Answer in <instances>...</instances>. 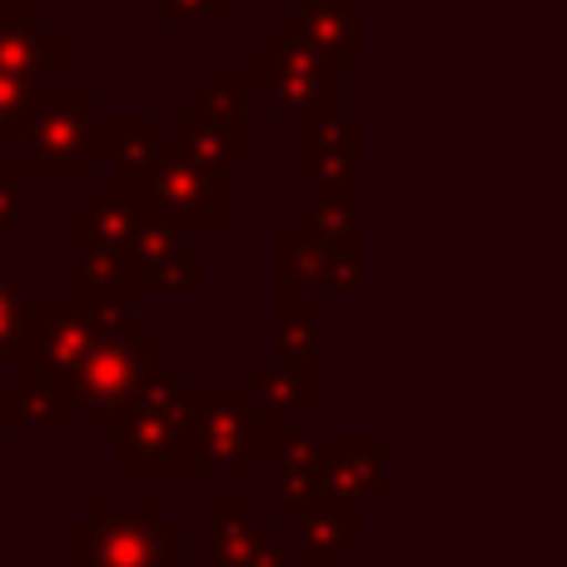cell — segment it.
<instances>
[{
  "instance_id": "1",
  "label": "cell",
  "mask_w": 567,
  "mask_h": 567,
  "mask_svg": "<svg viewBox=\"0 0 567 567\" xmlns=\"http://www.w3.org/2000/svg\"><path fill=\"white\" fill-rule=\"evenodd\" d=\"M199 389L179 363H165L125 423L115 429L120 478H199Z\"/></svg>"
},
{
  "instance_id": "2",
  "label": "cell",
  "mask_w": 567,
  "mask_h": 567,
  "mask_svg": "<svg viewBox=\"0 0 567 567\" xmlns=\"http://www.w3.org/2000/svg\"><path fill=\"white\" fill-rule=\"evenodd\" d=\"M70 567H185V528L165 518L159 498L90 503V513L65 528Z\"/></svg>"
},
{
  "instance_id": "3",
  "label": "cell",
  "mask_w": 567,
  "mask_h": 567,
  "mask_svg": "<svg viewBox=\"0 0 567 567\" xmlns=\"http://www.w3.org/2000/svg\"><path fill=\"white\" fill-rule=\"evenodd\" d=\"M95 95L90 90H45L20 130V165L30 179L75 185L95 175Z\"/></svg>"
},
{
  "instance_id": "4",
  "label": "cell",
  "mask_w": 567,
  "mask_h": 567,
  "mask_svg": "<svg viewBox=\"0 0 567 567\" xmlns=\"http://www.w3.org/2000/svg\"><path fill=\"white\" fill-rule=\"evenodd\" d=\"M249 90L265 95L279 115H319V110H343V75L329 70L303 35L293 30V20L269 30L265 45H255L249 55Z\"/></svg>"
},
{
  "instance_id": "5",
  "label": "cell",
  "mask_w": 567,
  "mask_h": 567,
  "mask_svg": "<svg viewBox=\"0 0 567 567\" xmlns=\"http://www.w3.org/2000/svg\"><path fill=\"white\" fill-rule=\"evenodd\" d=\"M135 199L150 219H165L175 229H219L229 219V169L199 165L179 135L165 140L155 169L135 185Z\"/></svg>"
},
{
  "instance_id": "6",
  "label": "cell",
  "mask_w": 567,
  "mask_h": 567,
  "mask_svg": "<svg viewBox=\"0 0 567 567\" xmlns=\"http://www.w3.org/2000/svg\"><path fill=\"white\" fill-rule=\"evenodd\" d=\"M165 363H169L165 349L155 339H145V333H135V339H100L95 353L85 359V369H80V379L70 383V403L85 413L95 433H115Z\"/></svg>"
},
{
  "instance_id": "7",
  "label": "cell",
  "mask_w": 567,
  "mask_h": 567,
  "mask_svg": "<svg viewBox=\"0 0 567 567\" xmlns=\"http://www.w3.org/2000/svg\"><path fill=\"white\" fill-rule=\"evenodd\" d=\"M249 75L245 70H209L205 85L189 90L179 100V145L199 159V165L229 169L249 159L255 150V130H249Z\"/></svg>"
},
{
  "instance_id": "8",
  "label": "cell",
  "mask_w": 567,
  "mask_h": 567,
  "mask_svg": "<svg viewBox=\"0 0 567 567\" xmlns=\"http://www.w3.org/2000/svg\"><path fill=\"white\" fill-rule=\"evenodd\" d=\"M140 225H145V209H140L135 189L120 185V179H100L90 185L85 205L70 209V249H75V279L90 284H120L125 255L135 245Z\"/></svg>"
},
{
  "instance_id": "9",
  "label": "cell",
  "mask_w": 567,
  "mask_h": 567,
  "mask_svg": "<svg viewBox=\"0 0 567 567\" xmlns=\"http://www.w3.org/2000/svg\"><path fill=\"white\" fill-rule=\"evenodd\" d=\"M100 329L90 319V309L75 299V293H40L30 299V353H25V373L35 379H50L60 389L80 379L85 359L95 353Z\"/></svg>"
},
{
  "instance_id": "10",
  "label": "cell",
  "mask_w": 567,
  "mask_h": 567,
  "mask_svg": "<svg viewBox=\"0 0 567 567\" xmlns=\"http://www.w3.org/2000/svg\"><path fill=\"white\" fill-rule=\"evenodd\" d=\"M205 284H209L205 249L189 245L185 229L145 215L115 289L130 293V299H140V293H179V299H189V293H205Z\"/></svg>"
},
{
  "instance_id": "11",
  "label": "cell",
  "mask_w": 567,
  "mask_h": 567,
  "mask_svg": "<svg viewBox=\"0 0 567 567\" xmlns=\"http://www.w3.org/2000/svg\"><path fill=\"white\" fill-rule=\"evenodd\" d=\"M199 463L205 473L249 478L255 473V393L249 383H205L199 389Z\"/></svg>"
},
{
  "instance_id": "12",
  "label": "cell",
  "mask_w": 567,
  "mask_h": 567,
  "mask_svg": "<svg viewBox=\"0 0 567 567\" xmlns=\"http://www.w3.org/2000/svg\"><path fill=\"white\" fill-rule=\"evenodd\" d=\"M205 567H293L289 538L275 518H259L249 498L205 503Z\"/></svg>"
},
{
  "instance_id": "13",
  "label": "cell",
  "mask_w": 567,
  "mask_h": 567,
  "mask_svg": "<svg viewBox=\"0 0 567 567\" xmlns=\"http://www.w3.org/2000/svg\"><path fill=\"white\" fill-rule=\"evenodd\" d=\"M269 518L289 533V558L293 567H343V553L359 548L369 538V508H353V503H303V508H289V503H275Z\"/></svg>"
},
{
  "instance_id": "14",
  "label": "cell",
  "mask_w": 567,
  "mask_h": 567,
  "mask_svg": "<svg viewBox=\"0 0 567 567\" xmlns=\"http://www.w3.org/2000/svg\"><path fill=\"white\" fill-rule=\"evenodd\" d=\"M363 159V120L343 115V110H319V115H299V135H293V179L299 185H333V179H353Z\"/></svg>"
},
{
  "instance_id": "15",
  "label": "cell",
  "mask_w": 567,
  "mask_h": 567,
  "mask_svg": "<svg viewBox=\"0 0 567 567\" xmlns=\"http://www.w3.org/2000/svg\"><path fill=\"white\" fill-rule=\"evenodd\" d=\"M293 30H299L303 45L329 70H339V75L363 70V60H369V30H363L359 0H303V6L293 10Z\"/></svg>"
},
{
  "instance_id": "16",
  "label": "cell",
  "mask_w": 567,
  "mask_h": 567,
  "mask_svg": "<svg viewBox=\"0 0 567 567\" xmlns=\"http://www.w3.org/2000/svg\"><path fill=\"white\" fill-rule=\"evenodd\" d=\"M383 433H329V463H323V493L333 503H353L369 508L389 493V473H383Z\"/></svg>"
},
{
  "instance_id": "17",
  "label": "cell",
  "mask_w": 567,
  "mask_h": 567,
  "mask_svg": "<svg viewBox=\"0 0 567 567\" xmlns=\"http://www.w3.org/2000/svg\"><path fill=\"white\" fill-rule=\"evenodd\" d=\"M165 140H169L165 125L150 115H100L95 120V159H105L120 185H130V189L155 169Z\"/></svg>"
},
{
  "instance_id": "18",
  "label": "cell",
  "mask_w": 567,
  "mask_h": 567,
  "mask_svg": "<svg viewBox=\"0 0 567 567\" xmlns=\"http://www.w3.org/2000/svg\"><path fill=\"white\" fill-rule=\"evenodd\" d=\"M323 463H329V433L293 429L289 439L275 449V503L303 508V503L329 498L323 493Z\"/></svg>"
},
{
  "instance_id": "19",
  "label": "cell",
  "mask_w": 567,
  "mask_h": 567,
  "mask_svg": "<svg viewBox=\"0 0 567 567\" xmlns=\"http://www.w3.org/2000/svg\"><path fill=\"white\" fill-rule=\"evenodd\" d=\"M50 10L40 0H0V70H30L50 75Z\"/></svg>"
},
{
  "instance_id": "20",
  "label": "cell",
  "mask_w": 567,
  "mask_h": 567,
  "mask_svg": "<svg viewBox=\"0 0 567 567\" xmlns=\"http://www.w3.org/2000/svg\"><path fill=\"white\" fill-rule=\"evenodd\" d=\"M70 413H75V403H70V389H60V383L25 373V379L10 389L6 433H60V429H70Z\"/></svg>"
},
{
  "instance_id": "21",
  "label": "cell",
  "mask_w": 567,
  "mask_h": 567,
  "mask_svg": "<svg viewBox=\"0 0 567 567\" xmlns=\"http://www.w3.org/2000/svg\"><path fill=\"white\" fill-rule=\"evenodd\" d=\"M249 393L259 403H275L284 413H309L319 409V373L313 369H293V363H279V359H265L249 369Z\"/></svg>"
},
{
  "instance_id": "22",
  "label": "cell",
  "mask_w": 567,
  "mask_h": 567,
  "mask_svg": "<svg viewBox=\"0 0 567 567\" xmlns=\"http://www.w3.org/2000/svg\"><path fill=\"white\" fill-rule=\"evenodd\" d=\"M30 299H35V293L0 269V369H25V353H30Z\"/></svg>"
},
{
  "instance_id": "23",
  "label": "cell",
  "mask_w": 567,
  "mask_h": 567,
  "mask_svg": "<svg viewBox=\"0 0 567 567\" xmlns=\"http://www.w3.org/2000/svg\"><path fill=\"white\" fill-rule=\"evenodd\" d=\"M45 95V75L30 70H0V140H20L35 100Z\"/></svg>"
},
{
  "instance_id": "24",
  "label": "cell",
  "mask_w": 567,
  "mask_h": 567,
  "mask_svg": "<svg viewBox=\"0 0 567 567\" xmlns=\"http://www.w3.org/2000/svg\"><path fill=\"white\" fill-rule=\"evenodd\" d=\"M319 319H275L269 329V349H275L279 363H293V369H313L319 363Z\"/></svg>"
},
{
  "instance_id": "25",
  "label": "cell",
  "mask_w": 567,
  "mask_h": 567,
  "mask_svg": "<svg viewBox=\"0 0 567 567\" xmlns=\"http://www.w3.org/2000/svg\"><path fill=\"white\" fill-rule=\"evenodd\" d=\"M0 145H6V140H0ZM25 189H30V169L20 165V159L0 155V235H6V229L25 215V205H30Z\"/></svg>"
},
{
  "instance_id": "26",
  "label": "cell",
  "mask_w": 567,
  "mask_h": 567,
  "mask_svg": "<svg viewBox=\"0 0 567 567\" xmlns=\"http://www.w3.org/2000/svg\"><path fill=\"white\" fill-rule=\"evenodd\" d=\"M165 25H219L229 16V0H155Z\"/></svg>"
},
{
  "instance_id": "27",
  "label": "cell",
  "mask_w": 567,
  "mask_h": 567,
  "mask_svg": "<svg viewBox=\"0 0 567 567\" xmlns=\"http://www.w3.org/2000/svg\"><path fill=\"white\" fill-rule=\"evenodd\" d=\"M293 429H299V419H293V413H284V409H275V403H259L255 399V449L259 453H269V458H275V449L289 439Z\"/></svg>"
},
{
  "instance_id": "28",
  "label": "cell",
  "mask_w": 567,
  "mask_h": 567,
  "mask_svg": "<svg viewBox=\"0 0 567 567\" xmlns=\"http://www.w3.org/2000/svg\"><path fill=\"white\" fill-rule=\"evenodd\" d=\"M329 293H349L359 299L363 293V245H343L329 265Z\"/></svg>"
},
{
  "instance_id": "29",
  "label": "cell",
  "mask_w": 567,
  "mask_h": 567,
  "mask_svg": "<svg viewBox=\"0 0 567 567\" xmlns=\"http://www.w3.org/2000/svg\"><path fill=\"white\" fill-rule=\"evenodd\" d=\"M10 389H16V383H10L6 373H0V433H6V413H10Z\"/></svg>"
},
{
  "instance_id": "30",
  "label": "cell",
  "mask_w": 567,
  "mask_h": 567,
  "mask_svg": "<svg viewBox=\"0 0 567 567\" xmlns=\"http://www.w3.org/2000/svg\"><path fill=\"white\" fill-rule=\"evenodd\" d=\"M105 6H135V0H105Z\"/></svg>"
}]
</instances>
